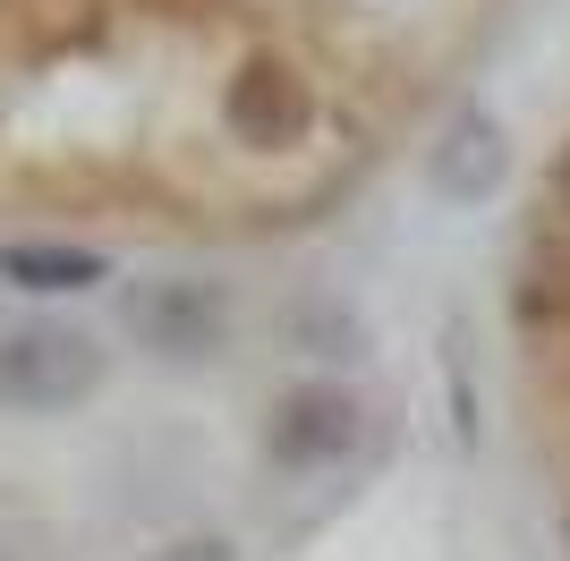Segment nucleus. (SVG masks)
<instances>
[{
	"label": "nucleus",
	"instance_id": "nucleus-1",
	"mask_svg": "<svg viewBox=\"0 0 570 561\" xmlns=\"http://www.w3.org/2000/svg\"><path fill=\"white\" fill-rule=\"evenodd\" d=\"M102 392V350L77 324H9L0 332V409L60 417Z\"/></svg>",
	"mask_w": 570,
	"mask_h": 561
},
{
	"label": "nucleus",
	"instance_id": "nucleus-3",
	"mask_svg": "<svg viewBox=\"0 0 570 561\" xmlns=\"http://www.w3.org/2000/svg\"><path fill=\"white\" fill-rule=\"evenodd\" d=\"M357 434H366L357 392H341V383H289L273 400V417H264V460L289 468V476H324V468H341L357 451Z\"/></svg>",
	"mask_w": 570,
	"mask_h": 561
},
{
	"label": "nucleus",
	"instance_id": "nucleus-9",
	"mask_svg": "<svg viewBox=\"0 0 570 561\" xmlns=\"http://www.w3.org/2000/svg\"><path fill=\"white\" fill-rule=\"evenodd\" d=\"M562 537H570V511H562Z\"/></svg>",
	"mask_w": 570,
	"mask_h": 561
},
{
	"label": "nucleus",
	"instance_id": "nucleus-5",
	"mask_svg": "<svg viewBox=\"0 0 570 561\" xmlns=\"http://www.w3.org/2000/svg\"><path fill=\"white\" fill-rule=\"evenodd\" d=\"M502 128H494V111H460L443 137L426 145V187L443 196V205H485L502 187Z\"/></svg>",
	"mask_w": 570,
	"mask_h": 561
},
{
	"label": "nucleus",
	"instance_id": "nucleus-7",
	"mask_svg": "<svg viewBox=\"0 0 570 561\" xmlns=\"http://www.w3.org/2000/svg\"><path fill=\"white\" fill-rule=\"evenodd\" d=\"M154 561H238V553H230V537H179V544H163Z\"/></svg>",
	"mask_w": 570,
	"mask_h": 561
},
{
	"label": "nucleus",
	"instance_id": "nucleus-4",
	"mask_svg": "<svg viewBox=\"0 0 570 561\" xmlns=\"http://www.w3.org/2000/svg\"><path fill=\"white\" fill-rule=\"evenodd\" d=\"M128 332H137L154 357H170V366H196V357L222 350V332H230V298H222L214 280H137L128 289Z\"/></svg>",
	"mask_w": 570,
	"mask_h": 561
},
{
	"label": "nucleus",
	"instance_id": "nucleus-6",
	"mask_svg": "<svg viewBox=\"0 0 570 561\" xmlns=\"http://www.w3.org/2000/svg\"><path fill=\"white\" fill-rule=\"evenodd\" d=\"M111 264L95 247H69V238H9L0 247V280L9 289H35V298H69V289H95Z\"/></svg>",
	"mask_w": 570,
	"mask_h": 561
},
{
	"label": "nucleus",
	"instance_id": "nucleus-8",
	"mask_svg": "<svg viewBox=\"0 0 570 561\" xmlns=\"http://www.w3.org/2000/svg\"><path fill=\"white\" fill-rule=\"evenodd\" d=\"M553 205L570 213V145H562V154H553Z\"/></svg>",
	"mask_w": 570,
	"mask_h": 561
},
{
	"label": "nucleus",
	"instance_id": "nucleus-10",
	"mask_svg": "<svg viewBox=\"0 0 570 561\" xmlns=\"http://www.w3.org/2000/svg\"><path fill=\"white\" fill-rule=\"evenodd\" d=\"M0 561H9V553H0Z\"/></svg>",
	"mask_w": 570,
	"mask_h": 561
},
{
	"label": "nucleus",
	"instance_id": "nucleus-2",
	"mask_svg": "<svg viewBox=\"0 0 570 561\" xmlns=\"http://www.w3.org/2000/svg\"><path fill=\"white\" fill-rule=\"evenodd\" d=\"M315 119H324V94H315V77L298 69L289 51H247V60L222 77V128H230L247 154L307 145Z\"/></svg>",
	"mask_w": 570,
	"mask_h": 561
}]
</instances>
